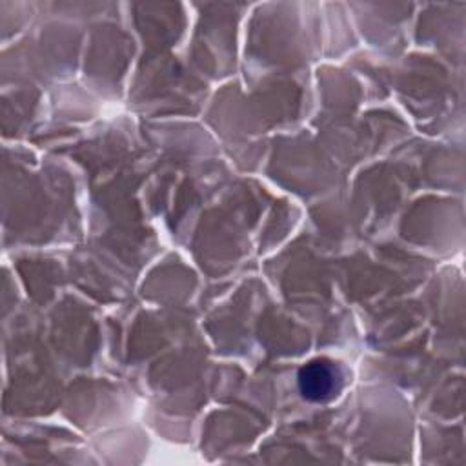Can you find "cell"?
Masks as SVG:
<instances>
[{
    "label": "cell",
    "mask_w": 466,
    "mask_h": 466,
    "mask_svg": "<svg viewBox=\"0 0 466 466\" xmlns=\"http://www.w3.org/2000/svg\"><path fill=\"white\" fill-rule=\"evenodd\" d=\"M299 390L306 400L328 402L344 386V373L329 359H313L299 370Z\"/></svg>",
    "instance_id": "6da1fadb"
}]
</instances>
